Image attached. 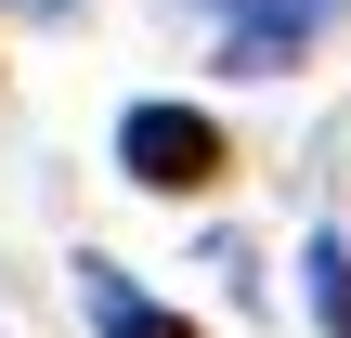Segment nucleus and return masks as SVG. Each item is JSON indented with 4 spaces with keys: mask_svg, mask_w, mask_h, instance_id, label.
<instances>
[{
    "mask_svg": "<svg viewBox=\"0 0 351 338\" xmlns=\"http://www.w3.org/2000/svg\"><path fill=\"white\" fill-rule=\"evenodd\" d=\"M117 169H130L143 195H208V182H221V117H195V104H130V117H117Z\"/></svg>",
    "mask_w": 351,
    "mask_h": 338,
    "instance_id": "f257e3e1",
    "label": "nucleus"
},
{
    "mask_svg": "<svg viewBox=\"0 0 351 338\" xmlns=\"http://www.w3.org/2000/svg\"><path fill=\"white\" fill-rule=\"evenodd\" d=\"M208 13H221V78H274L339 0H208Z\"/></svg>",
    "mask_w": 351,
    "mask_h": 338,
    "instance_id": "f03ea898",
    "label": "nucleus"
},
{
    "mask_svg": "<svg viewBox=\"0 0 351 338\" xmlns=\"http://www.w3.org/2000/svg\"><path fill=\"white\" fill-rule=\"evenodd\" d=\"M78 300H91V326H104V338H195L182 313H156V300H143L117 261H78Z\"/></svg>",
    "mask_w": 351,
    "mask_h": 338,
    "instance_id": "7ed1b4c3",
    "label": "nucleus"
},
{
    "mask_svg": "<svg viewBox=\"0 0 351 338\" xmlns=\"http://www.w3.org/2000/svg\"><path fill=\"white\" fill-rule=\"evenodd\" d=\"M300 274H313V326L351 338V248H339V234H313V248H300Z\"/></svg>",
    "mask_w": 351,
    "mask_h": 338,
    "instance_id": "20e7f679",
    "label": "nucleus"
}]
</instances>
